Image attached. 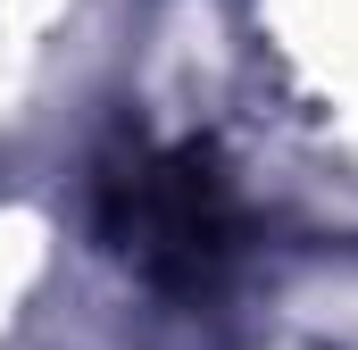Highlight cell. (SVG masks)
I'll return each mask as SVG.
<instances>
[{
	"instance_id": "cell-1",
	"label": "cell",
	"mask_w": 358,
	"mask_h": 350,
	"mask_svg": "<svg viewBox=\"0 0 358 350\" xmlns=\"http://www.w3.org/2000/svg\"><path fill=\"white\" fill-rule=\"evenodd\" d=\"M92 217H100V242L134 267L142 284L200 300L225 284V267L242 251V209H234V183L217 167V150L200 142H125L100 159L92 183Z\"/></svg>"
}]
</instances>
